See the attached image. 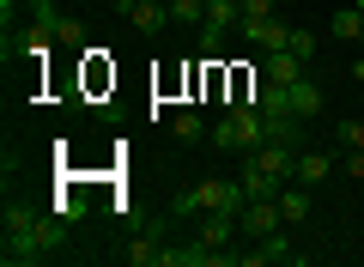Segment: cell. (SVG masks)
<instances>
[{
    "label": "cell",
    "mask_w": 364,
    "mask_h": 267,
    "mask_svg": "<svg viewBox=\"0 0 364 267\" xmlns=\"http://www.w3.org/2000/svg\"><path fill=\"white\" fill-rule=\"evenodd\" d=\"M243 206H249L243 182H219V177H207V182H195V189H182L176 201H170V213H243Z\"/></svg>",
    "instance_id": "6da1fadb"
},
{
    "label": "cell",
    "mask_w": 364,
    "mask_h": 267,
    "mask_svg": "<svg viewBox=\"0 0 364 267\" xmlns=\"http://www.w3.org/2000/svg\"><path fill=\"white\" fill-rule=\"evenodd\" d=\"M213 140H219L225 152H255V146H267V140H273V122L255 110V103H249V110H231V115H219Z\"/></svg>",
    "instance_id": "7a4b0ae2"
},
{
    "label": "cell",
    "mask_w": 364,
    "mask_h": 267,
    "mask_svg": "<svg viewBox=\"0 0 364 267\" xmlns=\"http://www.w3.org/2000/svg\"><path fill=\"white\" fill-rule=\"evenodd\" d=\"M298 261V243H291V225L267 231V237L249 243V267H291Z\"/></svg>",
    "instance_id": "3957f363"
},
{
    "label": "cell",
    "mask_w": 364,
    "mask_h": 267,
    "mask_svg": "<svg viewBox=\"0 0 364 267\" xmlns=\"http://www.w3.org/2000/svg\"><path fill=\"white\" fill-rule=\"evenodd\" d=\"M237 225H243V243H255V237H267V231L286 225V213H279V201H249L243 213H237Z\"/></svg>",
    "instance_id": "277c9868"
},
{
    "label": "cell",
    "mask_w": 364,
    "mask_h": 267,
    "mask_svg": "<svg viewBox=\"0 0 364 267\" xmlns=\"http://www.w3.org/2000/svg\"><path fill=\"white\" fill-rule=\"evenodd\" d=\"M237 19H243V0H207V19H200V43L213 49V43H219L225 31L237 25Z\"/></svg>",
    "instance_id": "5b68a950"
},
{
    "label": "cell",
    "mask_w": 364,
    "mask_h": 267,
    "mask_svg": "<svg viewBox=\"0 0 364 267\" xmlns=\"http://www.w3.org/2000/svg\"><path fill=\"white\" fill-rule=\"evenodd\" d=\"M286 110L298 115V122H310V115H322V85H316L310 73H304V79H291V85H286Z\"/></svg>",
    "instance_id": "8992f818"
},
{
    "label": "cell",
    "mask_w": 364,
    "mask_h": 267,
    "mask_svg": "<svg viewBox=\"0 0 364 267\" xmlns=\"http://www.w3.org/2000/svg\"><path fill=\"white\" fill-rule=\"evenodd\" d=\"M116 255H122L128 267H158V255H164V237H158V231H134V237L122 243Z\"/></svg>",
    "instance_id": "52a82bcc"
},
{
    "label": "cell",
    "mask_w": 364,
    "mask_h": 267,
    "mask_svg": "<svg viewBox=\"0 0 364 267\" xmlns=\"http://www.w3.org/2000/svg\"><path fill=\"white\" fill-rule=\"evenodd\" d=\"M243 31H249V43H255V49L261 55H267V49H286V43H291V25H279V19H243Z\"/></svg>",
    "instance_id": "ba28073f"
},
{
    "label": "cell",
    "mask_w": 364,
    "mask_h": 267,
    "mask_svg": "<svg viewBox=\"0 0 364 267\" xmlns=\"http://www.w3.org/2000/svg\"><path fill=\"white\" fill-rule=\"evenodd\" d=\"M304 67H310V61H298L291 49H267V55H261V79H273V85H291V79H304Z\"/></svg>",
    "instance_id": "9c48e42d"
},
{
    "label": "cell",
    "mask_w": 364,
    "mask_h": 267,
    "mask_svg": "<svg viewBox=\"0 0 364 267\" xmlns=\"http://www.w3.org/2000/svg\"><path fill=\"white\" fill-rule=\"evenodd\" d=\"M237 182H243V194H249V201H273V194L286 189V182L273 177V170H261L255 158H249V164H243V177H237Z\"/></svg>",
    "instance_id": "30bf717a"
},
{
    "label": "cell",
    "mask_w": 364,
    "mask_h": 267,
    "mask_svg": "<svg viewBox=\"0 0 364 267\" xmlns=\"http://www.w3.org/2000/svg\"><path fill=\"white\" fill-rule=\"evenodd\" d=\"M328 37H334V43H358V37H364V6H358V0L340 6V13L328 19Z\"/></svg>",
    "instance_id": "8fae6325"
},
{
    "label": "cell",
    "mask_w": 364,
    "mask_h": 267,
    "mask_svg": "<svg viewBox=\"0 0 364 267\" xmlns=\"http://www.w3.org/2000/svg\"><path fill=\"white\" fill-rule=\"evenodd\" d=\"M334 170H340V158H328V152H298V170H291V177L316 189V182H328Z\"/></svg>",
    "instance_id": "7c38bea8"
},
{
    "label": "cell",
    "mask_w": 364,
    "mask_h": 267,
    "mask_svg": "<svg viewBox=\"0 0 364 267\" xmlns=\"http://www.w3.org/2000/svg\"><path fill=\"white\" fill-rule=\"evenodd\" d=\"M273 201H279L286 225H304V219H310V182H298V189H279Z\"/></svg>",
    "instance_id": "4fadbf2b"
},
{
    "label": "cell",
    "mask_w": 364,
    "mask_h": 267,
    "mask_svg": "<svg viewBox=\"0 0 364 267\" xmlns=\"http://www.w3.org/2000/svg\"><path fill=\"white\" fill-rule=\"evenodd\" d=\"M128 25H134V31H158V25H170V0H140Z\"/></svg>",
    "instance_id": "5bb4252c"
},
{
    "label": "cell",
    "mask_w": 364,
    "mask_h": 267,
    "mask_svg": "<svg viewBox=\"0 0 364 267\" xmlns=\"http://www.w3.org/2000/svg\"><path fill=\"white\" fill-rule=\"evenodd\" d=\"M0 219H6V231H31L43 213H37L31 201H13V194H6V213H0Z\"/></svg>",
    "instance_id": "9a60e30c"
},
{
    "label": "cell",
    "mask_w": 364,
    "mask_h": 267,
    "mask_svg": "<svg viewBox=\"0 0 364 267\" xmlns=\"http://www.w3.org/2000/svg\"><path fill=\"white\" fill-rule=\"evenodd\" d=\"M207 19V0H170V25H200Z\"/></svg>",
    "instance_id": "2e32d148"
},
{
    "label": "cell",
    "mask_w": 364,
    "mask_h": 267,
    "mask_svg": "<svg viewBox=\"0 0 364 267\" xmlns=\"http://www.w3.org/2000/svg\"><path fill=\"white\" fill-rule=\"evenodd\" d=\"M176 140H200V134H207V122H200V110H176Z\"/></svg>",
    "instance_id": "e0dca14e"
},
{
    "label": "cell",
    "mask_w": 364,
    "mask_h": 267,
    "mask_svg": "<svg viewBox=\"0 0 364 267\" xmlns=\"http://www.w3.org/2000/svg\"><path fill=\"white\" fill-rule=\"evenodd\" d=\"M316 43H322L316 31H298V25H291V43H286V49L298 55V61H316Z\"/></svg>",
    "instance_id": "ac0fdd59"
},
{
    "label": "cell",
    "mask_w": 364,
    "mask_h": 267,
    "mask_svg": "<svg viewBox=\"0 0 364 267\" xmlns=\"http://www.w3.org/2000/svg\"><path fill=\"white\" fill-rule=\"evenodd\" d=\"M334 140H340V152H352V146H364V122H340V127H334Z\"/></svg>",
    "instance_id": "d6986e66"
},
{
    "label": "cell",
    "mask_w": 364,
    "mask_h": 267,
    "mask_svg": "<svg viewBox=\"0 0 364 267\" xmlns=\"http://www.w3.org/2000/svg\"><path fill=\"white\" fill-rule=\"evenodd\" d=\"M340 170H346V177H364V146H352V152L340 158Z\"/></svg>",
    "instance_id": "ffe728a7"
},
{
    "label": "cell",
    "mask_w": 364,
    "mask_h": 267,
    "mask_svg": "<svg viewBox=\"0 0 364 267\" xmlns=\"http://www.w3.org/2000/svg\"><path fill=\"white\" fill-rule=\"evenodd\" d=\"M273 6H279V0H243V19H267Z\"/></svg>",
    "instance_id": "44dd1931"
},
{
    "label": "cell",
    "mask_w": 364,
    "mask_h": 267,
    "mask_svg": "<svg viewBox=\"0 0 364 267\" xmlns=\"http://www.w3.org/2000/svg\"><path fill=\"white\" fill-rule=\"evenodd\" d=\"M109 6H116V19H134V6H140V0H109Z\"/></svg>",
    "instance_id": "7402d4cb"
},
{
    "label": "cell",
    "mask_w": 364,
    "mask_h": 267,
    "mask_svg": "<svg viewBox=\"0 0 364 267\" xmlns=\"http://www.w3.org/2000/svg\"><path fill=\"white\" fill-rule=\"evenodd\" d=\"M358 6H364V0H358ZM358 49H364V37H358Z\"/></svg>",
    "instance_id": "603a6c76"
}]
</instances>
